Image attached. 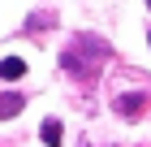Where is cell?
I'll list each match as a JSON object with an SVG mask.
<instances>
[{"instance_id": "6da1fadb", "label": "cell", "mask_w": 151, "mask_h": 147, "mask_svg": "<svg viewBox=\"0 0 151 147\" xmlns=\"http://www.w3.org/2000/svg\"><path fill=\"white\" fill-rule=\"evenodd\" d=\"M108 61V43L99 39V35H78L69 48H65V56H60V65L69 69V74H82V78H95L99 74V65Z\"/></svg>"}, {"instance_id": "7a4b0ae2", "label": "cell", "mask_w": 151, "mask_h": 147, "mask_svg": "<svg viewBox=\"0 0 151 147\" xmlns=\"http://www.w3.org/2000/svg\"><path fill=\"white\" fill-rule=\"evenodd\" d=\"M22 74H26V61L22 56H4V61H0V78H4V82H17Z\"/></svg>"}, {"instance_id": "3957f363", "label": "cell", "mask_w": 151, "mask_h": 147, "mask_svg": "<svg viewBox=\"0 0 151 147\" xmlns=\"http://www.w3.org/2000/svg\"><path fill=\"white\" fill-rule=\"evenodd\" d=\"M116 108H121V117H138L142 108H147V100H142V95H121Z\"/></svg>"}, {"instance_id": "277c9868", "label": "cell", "mask_w": 151, "mask_h": 147, "mask_svg": "<svg viewBox=\"0 0 151 147\" xmlns=\"http://www.w3.org/2000/svg\"><path fill=\"white\" fill-rule=\"evenodd\" d=\"M22 108H26L22 95H13V91H9V95H0V117H17Z\"/></svg>"}, {"instance_id": "5b68a950", "label": "cell", "mask_w": 151, "mask_h": 147, "mask_svg": "<svg viewBox=\"0 0 151 147\" xmlns=\"http://www.w3.org/2000/svg\"><path fill=\"white\" fill-rule=\"evenodd\" d=\"M60 134H65L60 121H56V117H47V121H43V143H47V147H60Z\"/></svg>"}, {"instance_id": "8992f818", "label": "cell", "mask_w": 151, "mask_h": 147, "mask_svg": "<svg viewBox=\"0 0 151 147\" xmlns=\"http://www.w3.org/2000/svg\"><path fill=\"white\" fill-rule=\"evenodd\" d=\"M147 39H151V35H147Z\"/></svg>"}, {"instance_id": "52a82bcc", "label": "cell", "mask_w": 151, "mask_h": 147, "mask_svg": "<svg viewBox=\"0 0 151 147\" xmlns=\"http://www.w3.org/2000/svg\"><path fill=\"white\" fill-rule=\"evenodd\" d=\"M147 4H151V0H147Z\"/></svg>"}]
</instances>
